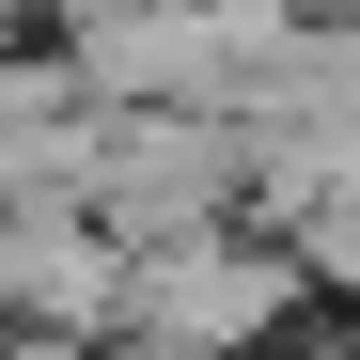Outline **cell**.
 Instances as JSON below:
<instances>
[{
  "label": "cell",
  "mask_w": 360,
  "mask_h": 360,
  "mask_svg": "<svg viewBox=\"0 0 360 360\" xmlns=\"http://www.w3.org/2000/svg\"><path fill=\"white\" fill-rule=\"evenodd\" d=\"M282 47H297L282 0H126V16H94L79 79L110 110H266Z\"/></svg>",
  "instance_id": "1"
},
{
  "label": "cell",
  "mask_w": 360,
  "mask_h": 360,
  "mask_svg": "<svg viewBox=\"0 0 360 360\" xmlns=\"http://www.w3.org/2000/svg\"><path fill=\"white\" fill-rule=\"evenodd\" d=\"M235 172H251L235 110H110V126L79 141V204L126 235V251H157V235L235 219Z\"/></svg>",
  "instance_id": "2"
},
{
  "label": "cell",
  "mask_w": 360,
  "mask_h": 360,
  "mask_svg": "<svg viewBox=\"0 0 360 360\" xmlns=\"http://www.w3.org/2000/svg\"><path fill=\"white\" fill-rule=\"evenodd\" d=\"M282 297H297V266H282V251H235V235L204 219V235H157V251H126L110 329H141L157 360H251V345L282 329Z\"/></svg>",
  "instance_id": "3"
},
{
  "label": "cell",
  "mask_w": 360,
  "mask_h": 360,
  "mask_svg": "<svg viewBox=\"0 0 360 360\" xmlns=\"http://www.w3.org/2000/svg\"><path fill=\"white\" fill-rule=\"evenodd\" d=\"M16 360H47V345H16Z\"/></svg>",
  "instance_id": "4"
}]
</instances>
